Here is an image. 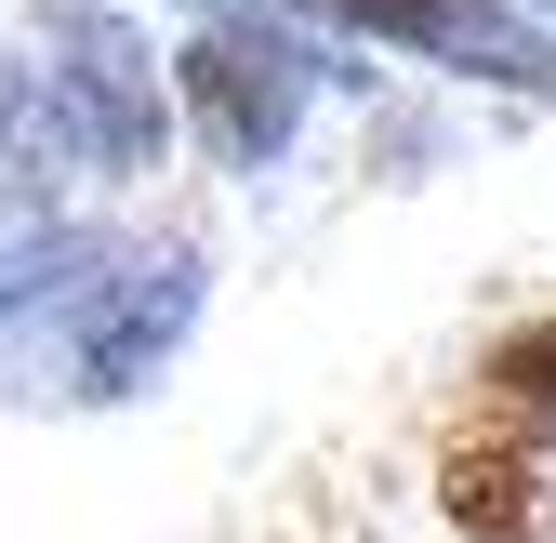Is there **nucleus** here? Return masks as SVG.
<instances>
[{
	"label": "nucleus",
	"mask_w": 556,
	"mask_h": 543,
	"mask_svg": "<svg viewBox=\"0 0 556 543\" xmlns=\"http://www.w3.org/2000/svg\"><path fill=\"white\" fill-rule=\"evenodd\" d=\"M53 160H66V132H53L40 66L0 53V199H53Z\"/></svg>",
	"instance_id": "6e6552de"
},
{
	"label": "nucleus",
	"mask_w": 556,
	"mask_h": 543,
	"mask_svg": "<svg viewBox=\"0 0 556 543\" xmlns=\"http://www.w3.org/2000/svg\"><path fill=\"white\" fill-rule=\"evenodd\" d=\"M477 384H491V412L517 425V438H543L556 451V318H517L491 358H477Z\"/></svg>",
	"instance_id": "0eeeda50"
},
{
	"label": "nucleus",
	"mask_w": 556,
	"mask_h": 543,
	"mask_svg": "<svg viewBox=\"0 0 556 543\" xmlns=\"http://www.w3.org/2000/svg\"><path fill=\"white\" fill-rule=\"evenodd\" d=\"M543 14H556V0H543Z\"/></svg>",
	"instance_id": "1a4fd4ad"
},
{
	"label": "nucleus",
	"mask_w": 556,
	"mask_h": 543,
	"mask_svg": "<svg viewBox=\"0 0 556 543\" xmlns=\"http://www.w3.org/2000/svg\"><path fill=\"white\" fill-rule=\"evenodd\" d=\"M438 517L464 543H556V504H543V464L517 438H451L438 451Z\"/></svg>",
	"instance_id": "39448f33"
},
{
	"label": "nucleus",
	"mask_w": 556,
	"mask_h": 543,
	"mask_svg": "<svg viewBox=\"0 0 556 543\" xmlns=\"http://www.w3.org/2000/svg\"><path fill=\"white\" fill-rule=\"evenodd\" d=\"M40 93H53V132L80 173H160L173 147V80H160V40L119 14V0H40Z\"/></svg>",
	"instance_id": "f257e3e1"
},
{
	"label": "nucleus",
	"mask_w": 556,
	"mask_h": 543,
	"mask_svg": "<svg viewBox=\"0 0 556 543\" xmlns=\"http://www.w3.org/2000/svg\"><path fill=\"white\" fill-rule=\"evenodd\" d=\"M292 14H331V27H358L384 53H438V66H464V80H504V93L556 106V40L517 27L504 0H292Z\"/></svg>",
	"instance_id": "20e7f679"
},
{
	"label": "nucleus",
	"mask_w": 556,
	"mask_h": 543,
	"mask_svg": "<svg viewBox=\"0 0 556 543\" xmlns=\"http://www.w3.org/2000/svg\"><path fill=\"white\" fill-rule=\"evenodd\" d=\"M80 265H93V239L53 226V199H0V331L53 318L66 292H80Z\"/></svg>",
	"instance_id": "423d86ee"
},
{
	"label": "nucleus",
	"mask_w": 556,
	"mask_h": 543,
	"mask_svg": "<svg viewBox=\"0 0 556 543\" xmlns=\"http://www.w3.org/2000/svg\"><path fill=\"white\" fill-rule=\"evenodd\" d=\"M186 318H199V252L186 239H132L80 265V292L53 305V358H66V397H132L173 345H186Z\"/></svg>",
	"instance_id": "7ed1b4c3"
},
{
	"label": "nucleus",
	"mask_w": 556,
	"mask_h": 543,
	"mask_svg": "<svg viewBox=\"0 0 556 543\" xmlns=\"http://www.w3.org/2000/svg\"><path fill=\"white\" fill-rule=\"evenodd\" d=\"M318 80H331V66H318L292 27H265V14H199L186 53H173V106H186V132H199L226 173H278V160H292Z\"/></svg>",
	"instance_id": "f03ea898"
}]
</instances>
